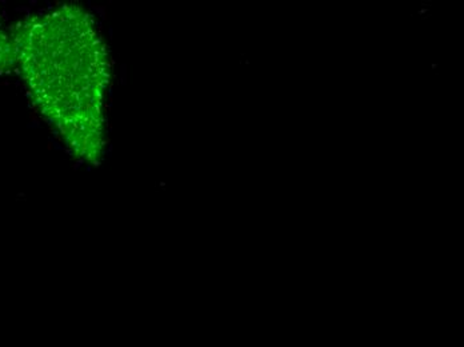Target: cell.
<instances>
[{
  "mask_svg": "<svg viewBox=\"0 0 464 347\" xmlns=\"http://www.w3.org/2000/svg\"><path fill=\"white\" fill-rule=\"evenodd\" d=\"M70 14L59 13L31 22L16 33L15 63L24 72L34 101L63 135L79 145H95L101 127L104 66L93 33L82 38Z\"/></svg>",
  "mask_w": 464,
  "mask_h": 347,
  "instance_id": "obj_1",
  "label": "cell"
},
{
  "mask_svg": "<svg viewBox=\"0 0 464 347\" xmlns=\"http://www.w3.org/2000/svg\"><path fill=\"white\" fill-rule=\"evenodd\" d=\"M15 63V47L10 36L0 28V70Z\"/></svg>",
  "mask_w": 464,
  "mask_h": 347,
  "instance_id": "obj_2",
  "label": "cell"
}]
</instances>
